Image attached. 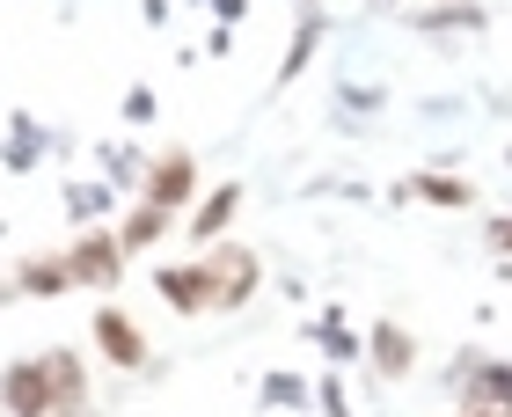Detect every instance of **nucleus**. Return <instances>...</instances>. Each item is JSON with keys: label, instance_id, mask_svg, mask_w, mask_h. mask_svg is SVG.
<instances>
[{"label": "nucleus", "instance_id": "obj_1", "mask_svg": "<svg viewBox=\"0 0 512 417\" xmlns=\"http://www.w3.org/2000/svg\"><path fill=\"white\" fill-rule=\"evenodd\" d=\"M81 396H88L81 359H66V352L22 359V366H8V381H0L8 417H66V410H81Z\"/></svg>", "mask_w": 512, "mask_h": 417}, {"label": "nucleus", "instance_id": "obj_4", "mask_svg": "<svg viewBox=\"0 0 512 417\" xmlns=\"http://www.w3.org/2000/svg\"><path fill=\"white\" fill-rule=\"evenodd\" d=\"M161 293H169L176 308H220V278H213V264H191V271H161Z\"/></svg>", "mask_w": 512, "mask_h": 417}, {"label": "nucleus", "instance_id": "obj_11", "mask_svg": "<svg viewBox=\"0 0 512 417\" xmlns=\"http://www.w3.org/2000/svg\"><path fill=\"white\" fill-rule=\"evenodd\" d=\"M469 417H483V410H469Z\"/></svg>", "mask_w": 512, "mask_h": 417}, {"label": "nucleus", "instance_id": "obj_3", "mask_svg": "<svg viewBox=\"0 0 512 417\" xmlns=\"http://www.w3.org/2000/svg\"><path fill=\"white\" fill-rule=\"evenodd\" d=\"M96 344H103V352L118 359V366H139V359H147V337H139V322L118 315V308H103V315H96Z\"/></svg>", "mask_w": 512, "mask_h": 417}, {"label": "nucleus", "instance_id": "obj_10", "mask_svg": "<svg viewBox=\"0 0 512 417\" xmlns=\"http://www.w3.org/2000/svg\"><path fill=\"white\" fill-rule=\"evenodd\" d=\"M491 242H498V249H512V220H491Z\"/></svg>", "mask_w": 512, "mask_h": 417}, {"label": "nucleus", "instance_id": "obj_8", "mask_svg": "<svg viewBox=\"0 0 512 417\" xmlns=\"http://www.w3.org/2000/svg\"><path fill=\"white\" fill-rule=\"evenodd\" d=\"M227 213H235V191H213V198H205V213H198L191 227H198V235H220V220H227Z\"/></svg>", "mask_w": 512, "mask_h": 417}, {"label": "nucleus", "instance_id": "obj_7", "mask_svg": "<svg viewBox=\"0 0 512 417\" xmlns=\"http://www.w3.org/2000/svg\"><path fill=\"white\" fill-rule=\"evenodd\" d=\"M425 30H483V8H432Z\"/></svg>", "mask_w": 512, "mask_h": 417}, {"label": "nucleus", "instance_id": "obj_9", "mask_svg": "<svg viewBox=\"0 0 512 417\" xmlns=\"http://www.w3.org/2000/svg\"><path fill=\"white\" fill-rule=\"evenodd\" d=\"M417 191H425V198H439V205H469V191H461V183H447V176H425Z\"/></svg>", "mask_w": 512, "mask_h": 417}, {"label": "nucleus", "instance_id": "obj_2", "mask_svg": "<svg viewBox=\"0 0 512 417\" xmlns=\"http://www.w3.org/2000/svg\"><path fill=\"white\" fill-rule=\"evenodd\" d=\"M66 264H74V286H110L118 264H125V242H118V235H88Z\"/></svg>", "mask_w": 512, "mask_h": 417}, {"label": "nucleus", "instance_id": "obj_5", "mask_svg": "<svg viewBox=\"0 0 512 417\" xmlns=\"http://www.w3.org/2000/svg\"><path fill=\"white\" fill-rule=\"evenodd\" d=\"M191 183H198V169H191V154H169L154 169V183H147V205H161V213H176L183 198H191Z\"/></svg>", "mask_w": 512, "mask_h": 417}, {"label": "nucleus", "instance_id": "obj_6", "mask_svg": "<svg viewBox=\"0 0 512 417\" xmlns=\"http://www.w3.org/2000/svg\"><path fill=\"white\" fill-rule=\"evenodd\" d=\"M374 366H381L388 381H403V374H410V337L395 330V322H381V330H374Z\"/></svg>", "mask_w": 512, "mask_h": 417}]
</instances>
